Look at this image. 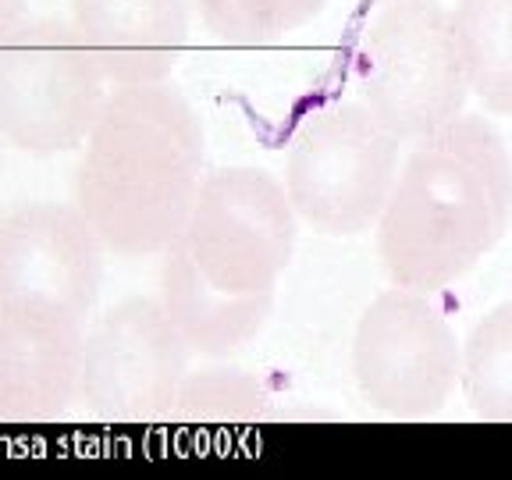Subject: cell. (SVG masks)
<instances>
[{
  "mask_svg": "<svg viewBox=\"0 0 512 480\" xmlns=\"http://www.w3.org/2000/svg\"><path fill=\"white\" fill-rule=\"evenodd\" d=\"M402 143L367 104H331L296 128L285 192L313 232L345 239L377 228L399 178Z\"/></svg>",
  "mask_w": 512,
  "mask_h": 480,
  "instance_id": "5b68a950",
  "label": "cell"
},
{
  "mask_svg": "<svg viewBox=\"0 0 512 480\" xmlns=\"http://www.w3.org/2000/svg\"><path fill=\"white\" fill-rule=\"evenodd\" d=\"M0 139H4V136H0Z\"/></svg>",
  "mask_w": 512,
  "mask_h": 480,
  "instance_id": "ac0fdd59",
  "label": "cell"
},
{
  "mask_svg": "<svg viewBox=\"0 0 512 480\" xmlns=\"http://www.w3.org/2000/svg\"><path fill=\"white\" fill-rule=\"evenodd\" d=\"M463 342L431 292L392 285L356 320L352 381L363 402L395 420H427L459 388Z\"/></svg>",
  "mask_w": 512,
  "mask_h": 480,
  "instance_id": "52a82bcc",
  "label": "cell"
},
{
  "mask_svg": "<svg viewBox=\"0 0 512 480\" xmlns=\"http://www.w3.org/2000/svg\"><path fill=\"white\" fill-rule=\"evenodd\" d=\"M363 104L402 146L466 114L470 86L459 61L452 11L441 0H392L360 47Z\"/></svg>",
  "mask_w": 512,
  "mask_h": 480,
  "instance_id": "277c9868",
  "label": "cell"
},
{
  "mask_svg": "<svg viewBox=\"0 0 512 480\" xmlns=\"http://www.w3.org/2000/svg\"><path fill=\"white\" fill-rule=\"evenodd\" d=\"M374 4H392V0H374Z\"/></svg>",
  "mask_w": 512,
  "mask_h": 480,
  "instance_id": "e0dca14e",
  "label": "cell"
},
{
  "mask_svg": "<svg viewBox=\"0 0 512 480\" xmlns=\"http://www.w3.org/2000/svg\"><path fill=\"white\" fill-rule=\"evenodd\" d=\"M104 281V242L79 207L15 203L0 214V306L82 320Z\"/></svg>",
  "mask_w": 512,
  "mask_h": 480,
  "instance_id": "9c48e42d",
  "label": "cell"
},
{
  "mask_svg": "<svg viewBox=\"0 0 512 480\" xmlns=\"http://www.w3.org/2000/svg\"><path fill=\"white\" fill-rule=\"evenodd\" d=\"M104 82L68 18H22L0 40V136L32 157L79 150Z\"/></svg>",
  "mask_w": 512,
  "mask_h": 480,
  "instance_id": "8992f818",
  "label": "cell"
},
{
  "mask_svg": "<svg viewBox=\"0 0 512 480\" xmlns=\"http://www.w3.org/2000/svg\"><path fill=\"white\" fill-rule=\"evenodd\" d=\"M22 11H25V0H0V40L22 22Z\"/></svg>",
  "mask_w": 512,
  "mask_h": 480,
  "instance_id": "2e32d148",
  "label": "cell"
},
{
  "mask_svg": "<svg viewBox=\"0 0 512 480\" xmlns=\"http://www.w3.org/2000/svg\"><path fill=\"white\" fill-rule=\"evenodd\" d=\"M192 0H68V22L107 82H164L189 43Z\"/></svg>",
  "mask_w": 512,
  "mask_h": 480,
  "instance_id": "30bf717a",
  "label": "cell"
},
{
  "mask_svg": "<svg viewBox=\"0 0 512 480\" xmlns=\"http://www.w3.org/2000/svg\"><path fill=\"white\" fill-rule=\"evenodd\" d=\"M512 221V157L488 118L459 114L413 143L377 217L392 285L438 292L502 242Z\"/></svg>",
  "mask_w": 512,
  "mask_h": 480,
  "instance_id": "7a4b0ae2",
  "label": "cell"
},
{
  "mask_svg": "<svg viewBox=\"0 0 512 480\" xmlns=\"http://www.w3.org/2000/svg\"><path fill=\"white\" fill-rule=\"evenodd\" d=\"M328 0H192L200 22L224 43H274L313 22Z\"/></svg>",
  "mask_w": 512,
  "mask_h": 480,
  "instance_id": "9a60e30c",
  "label": "cell"
},
{
  "mask_svg": "<svg viewBox=\"0 0 512 480\" xmlns=\"http://www.w3.org/2000/svg\"><path fill=\"white\" fill-rule=\"evenodd\" d=\"M189 352L160 299H121L82 331L79 402L114 424L164 420L175 413Z\"/></svg>",
  "mask_w": 512,
  "mask_h": 480,
  "instance_id": "ba28073f",
  "label": "cell"
},
{
  "mask_svg": "<svg viewBox=\"0 0 512 480\" xmlns=\"http://www.w3.org/2000/svg\"><path fill=\"white\" fill-rule=\"evenodd\" d=\"M459 388L473 416L512 424V303L484 313L466 335Z\"/></svg>",
  "mask_w": 512,
  "mask_h": 480,
  "instance_id": "4fadbf2b",
  "label": "cell"
},
{
  "mask_svg": "<svg viewBox=\"0 0 512 480\" xmlns=\"http://www.w3.org/2000/svg\"><path fill=\"white\" fill-rule=\"evenodd\" d=\"M203 125L168 82H132L104 100L75 168V207L104 249L164 253L203 185Z\"/></svg>",
  "mask_w": 512,
  "mask_h": 480,
  "instance_id": "3957f363",
  "label": "cell"
},
{
  "mask_svg": "<svg viewBox=\"0 0 512 480\" xmlns=\"http://www.w3.org/2000/svg\"><path fill=\"white\" fill-rule=\"evenodd\" d=\"M452 29L470 96L512 118V0H459Z\"/></svg>",
  "mask_w": 512,
  "mask_h": 480,
  "instance_id": "7c38bea8",
  "label": "cell"
},
{
  "mask_svg": "<svg viewBox=\"0 0 512 480\" xmlns=\"http://www.w3.org/2000/svg\"><path fill=\"white\" fill-rule=\"evenodd\" d=\"M296 210L264 168L203 178L182 232L164 249L160 306L200 356H228L264 331L296 253Z\"/></svg>",
  "mask_w": 512,
  "mask_h": 480,
  "instance_id": "6da1fadb",
  "label": "cell"
},
{
  "mask_svg": "<svg viewBox=\"0 0 512 480\" xmlns=\"http://www.w3.org/2000/svg\"><path fill=\"white\" fill-rule=\"evenodd\" d=\"M82 324L0 306V424L50 420L79 402Z\"/></svg>",
  "mask_w": 512,
  "mask_h": 480,
  "instance_id": "8fae6325",
  "label": "cell"
},
{
  "mask_svg": "<svg viewBox=\"0 0 512 480\" xmlns=\"http://www.w3.org/2000/svg\"><path fill=\"white\" fill-rule=\"evenodd\" d=\"M175 413L185 424L200 427H239L260 424L271 416V392L235 367H210L185 374L178 388Z\"/></svg>",
  "mask_w": 512,
  "mask_h": 480,
  "instance_id": "5bb4252c",
  "label": "cell"
}]
</instances>
